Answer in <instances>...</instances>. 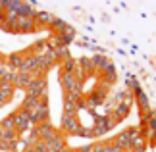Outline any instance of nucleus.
Returning a JSON list of instances; mask_svg holds the SVG:
<instances>
[{
	"instance_id": "f03ea898",
	"label": "nucleus",
	"mask_w": 156,
	"mask_h": 152,
	"mask_svg": "<svg viewBox=\"0 0 156 152\" xmlns=\"http://www.w3.org/2000/svg\"><path fill=\"white\" fill-rule=\"evenodd\" d=\"M62 125H64V129L69 131V133H77V131H79V127H81V125H77V118H75L73 112H66L64 114Z\"/></svg>"
},
{
	"instance_id": "f257e3e1",
	"label": "nucleus",
	"mask_w": 156,
	"mask_h": 152,
	"mask_svg": "<svg viewBox=\"0 0 156 152\" xmlns=\"http://www.w3.org/2000/svg\"><path fill=\"white\" fill-rule=\"evenodd\" d=\"M14 118H16V127H17V129H25V127H29L33 123V121H31V114H29L27 108H21L20 112H16Z\"/></svg>"
}]
</instances>
